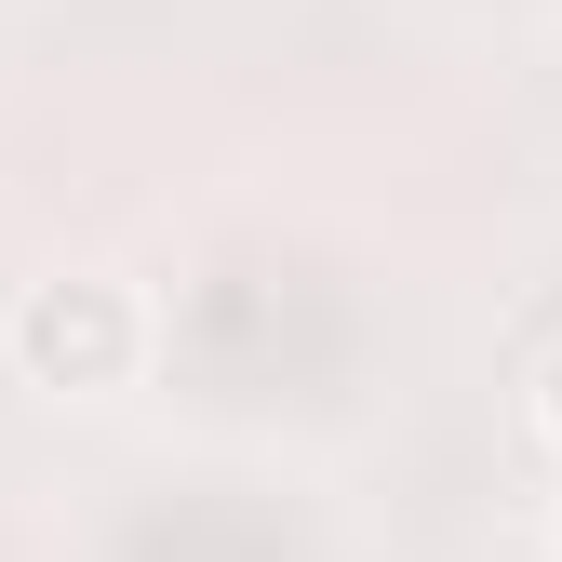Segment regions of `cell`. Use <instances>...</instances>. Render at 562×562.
<instances>
[{"label":"cell","mask_w":562,"mask_h":562,"mask_svg":"<svg viewBox=\"0 0 562 562\" xmlns=\"http://www.w3.org/2000/svg\"><path fill=\"white\" fill-rule=\"evenodd\" d=\"M0 348H14L27 389H54V402H108V389L148 375L161 322H148V295H134L121 268H54V281H27V295H14Z\"/></svg>","instance_id":"obj_1"},{"label":"cell","mask_w":562,"mask_h":562,"mask_svg":"<svg viewBox=\"0 0 562 562\" xmlns=\"http://www.w3.org/2000/svg\"><path fill=\"white\" fill-rule=\"evenodd\" d=\"M536 429H549V456H562V348H549V375H536Z\"/></svg>","instance_id":"obj_2"},{"label":"cell","mask_w":562,"mask_h":562,"mask_svg":"<svg viewBox=\"0 0 562 562\" xmlns=\"http://www.w3.org/2000/svg\"><path fill=\"white\" fill-rule=\"evenodd\" d=\"M549 562H562V522H549Z\"/></svg>","instance_id":"obj_3"}]
</instances>
